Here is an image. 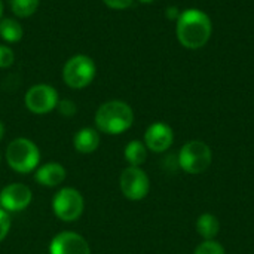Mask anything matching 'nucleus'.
Listing matches in <instances>:
<instances>
[{"instance_id": "f257e3e1", "label": "nucleus", "mask_w": 254, "mask_h": 254, "mask_svg": "<svg viewBox=\"0 0 254 254\" xmlns=\"http://www.w3.org/2000/svg\"><path fill=\"white\" fill-rule=\"evenodd\" d=\"M211 19L199 9H186L177 19V39L188 49L202 48L211 37Z\"/></svg>"}, {"instance_id": "f03ea898", "label": "nucleus", "mask_w": 254, "mask_h": 254, "mask_svg": "<svg viewBox=\"0 0 254 254\" xmlns=\"http://www.w3.org/2000/svg\"><path fill=\"white\" fill-rule=\"evenodd\" d=\"M134 122L132 109L121 100L103 103L95 113V127L106 134H122L131 128Z\"/></svg>"}, {"instance_id": "7ed1b4c3", "label": "nucleus", "mask_w": 254, "mask_h": 254, "mask_svg": "<svg viewBox=\"0 0 254 254\" xmlns=\"http://www.w3.org/2000/svg\"><path fill=\"white\" fill-rule=\"evenodd\" d=\"M6 161L13 171L28 174L39 165L40 152L31 140L19 137L9 143L6 149Z\"/></svg>"}, {"instance_id": "20e7f679", "label": "nucleus", "mask_w": 254, "mask_h": 254, "mask_svg": "<svg viewBox=\"0 0 254 254\" xmlns=\"http://www.w3.org/2000/svg\"><path fill=\"white\" fill-rule=\"evenodd\" d=\"M97 74V65L88 55L77 54L67 60L63 68V79L67 86L73 89H82L91 85Z\"/></svg>"}, {"instance_id": "39448f33", "label": "nucleus", "mask_w": 254, "mask_h": 254, "mask_svg": "<svg viewBox=\"0 0 254 254\" xmlns=\"http://www.w3.org/2000/svg\"><path fill=\"white\" fill-rule=\"evenodd\" d=\"M213 153L208 144L204 141H189L186 143L179 153V164L183 171L189 174H202L211 165Z\"/></svg>"}, {"instance_id": "423d86ee", "label": "nucleus", "mask_w": 254, "mask_h": 254, "mask_svg": "<svg viewBox=\"0 0 254 254\" xmlns=\"http://www.w3.org/2000/svg\"><path fill=\"white\" fill-rule=\"evenodd\" d=\"M52 208L55 216L63 222H74L82 216L85 201L79 190L73 188H63L55 193Z\"/></svg>"}, {"instance_id": "0eeeda50", "label": "nucleus", "mask_w": 254, "mask_h": 254, "mask_svg": "<svg viewBox=\"0 0 254 254\" xmlns=\"http://www.w3.org/2000/svg\"><path fill=\"white\" fill-rule=\"evenodd\" d=\"M25 106L34 115H45L57 109L58 92L54 86L46 83H39L31 86L25 94Z\"/></svg>"}, {"instance_id": "6e6552de", "label": "nucleus", "mask_w": 254, "mask_h": 254, "mask_svg": "<svg viewBox=\"0 0 254 254\" xmlns=\"http://www.w3.org/2000/svg\"><path fill=\"white\" fill-rule=\"evenodd\" d=\"M121 190L125 198L131 201H140L147 196L150 189V182L147 174L140 167H128L121 174Z\"/></svg>"}, {"instance_id": "1a4fd4ad", "label": "nucleus", "mask_w": 254, "mask_h": 254, "mask_svg": "<svg viewBox=\"0 0 254 254\" xmlns=\"http://www.w3.org/2000/svg\"><path fill=\"white\" fill-rule=\"evenodd\" d=\"M31 198L33 195L28 186L22 183H12L3 188V190L0 192V205L6 211L16 213L25 210L30 205Z\"/></svg>"}, {"instance_id": "9d476101", "label": "nucleus", "mask_w": 254, "mask_h": 254, "mask_svg": "<svg viewBox=\"0 0 254 254\" xmlns=\"http://www.w3.org/2000/svg\"><path fill=\"white\" fill-rule=\"evenodd\" d=\"M51 254H91L86 240L76 232H61L54 237L51 246Z\"/></svg>"}, {"instance_id": "9b49d317", "label": "nucleus", "mask_w": 254, "mask_h": 254, "mask_svg": "<svg viewBox=\"0 0 254 254\" xmlns=\"http://www.w3.org/2000/svg\"><path fill=\"white\" fill-rule=\"evenodd\" d=\"M174 141V132L170 125L164 122L152 124L144 134V144L155 153H162L171 147Z\"/></svg>"}, {"instance_id": "f8f14e48", "label": "nucleus", "mask_w": 254, "mask_h": 254, "mask_svg": "<svg viewBox=\"0 0 254 254\" xmlns=\"http://www.w3.org/2000/svg\"><path fill=\"white\" fill-rule=\"evenodd\" d=\"M36 182L46 188H55L61 185L65 179V168L57 162H49L40 167L34 176Z\"/></svg>"}, {"instance_id": "ddd939ff", "label": "nucleus", "mask_w": 254, "mask_h": 254, "mask_svg": "<svg viewBox=\"0 0 254 254\" xmlns=\"http://www.w3.org/2000/svg\"><path fill=\"white\" fill-rule=\"evenodd\" d=\"M73 144L79 153H92L100 146V135L94 128H82L74 134Z\"/></svg>"}, {"instance_id": "4468645a", "label": "nucleus", "mask_w": 254, "mask_h": 254, "mask_svg": "<svg viewBox=\"0 0 254 254\" xmlns=\"http://www.w3.org/2000/svg\"><path fill=\"white\" fill-rule=\"evenodd\" d=\"M196 231L205 241L214 240L219 235L220 222L214 214L205 213V214L199 216V219L196 220Z\"/></svg>"}, {"instance_id": "2eb2a0df", "label": "nucleus", "mask_w": 254, "mask_h": 254, "mask_svg": "<svg viewBox=\"0 0 254 254\" xmlns=\"http://www.w3.org/2000/svg\"><path fill=\"white\" fill-rule=\"evenodd\" d=\"M24 30L16 19L3 18L0 19V37L7 43H16L22 39Z\"/></svg>"}, {"instance_id": "dca6fc26", "label": "nucleus", "mask_w": 254, "mask_h": 254, "mask_svg": "<svg viewBox=\"0 0 254 254\" xmlns=\"http://www.w3.org/2000/svg\"><path fill=\"white\" fill-rule=\"evenodd\" d=\"M147 158V147L138 140H132L125 147V159L131 167H140L146 162Z\"/></svg>"}, {"instance_id": "f3484780", "label": "nucleus", "mask_w": 254, "mask_h": 254, "mask_svg": "<svg viewBox=\"0 0 254 254\" xmlns=\"http://www.w3.org/2000/svg\"><path fill=\"white\" fill-rule=\"evenodd\" d=\"M10 7L16 16L28 18L37 10L39 0H10Z\"/></svg>"}, {"instance_id": "a211bd4d", "label": "nucleus", "mask_w": 254, "mask_h": 254, "mask_svg": "<svg viewBox=\"0 0 254 254\" xmlns=\"http://www.w3.org/2000/svg\"><path fill=\"white\" fill-rule=\"evenodd\" d=\"M193 254H225V249L214 240L201 243Z\"/></svg>"}, {"instance_id": "6ab92c4d", "label": "nucleus", "mask_w": 254, "mask_h": 254, "mask_svg": "<svg viewBox=\"0 0 254 254\" xmlns=\"http://www.w3.org/2000/svg\"><path fill=\"white\" fill-rule=\"evenodd\" d=\"M13 61H15L13 51L6 45H0V68L10 67L13 64Z\"/></svg>"}, {"instance_id": "aec40b11", "label": "nucleus", "mask_w": 254, "mask_h": 254, "mask_svg": "<svg viewBox=\"0 0 254 254\" xmlns=\"http://www.w3.org/2000/svg\"><path fill=\"white\" fill-rule=\"evenodd\" d=\"M57 109L58 112L65 116V118H70V116H74L76 115V104L71 101V100H60L58 104H57Z\"/></svg>"}, {"instance_id": "412c9836", "label": "nucleus", "mask_w": 254, "mask_h": 254, "mask_svg": "<svg viewBox=\"0 0 254 254\" xmlns=\"http://www.w3.org/2000/svg\"><path fill=\"white\" fill-rule=\"evenodd\" d=\"M9 229H10V217L6 210L0 208V243L6 238Z\"/></svg>"}, {"instance_id": "4be33fe9", "label": "nucleus", "mask_w": 254, "mask_h": 254, "mask_svg": "<svg viewBox=\"0 0 254 254\" xmlns=\"http://www.w3.org/2000/svg\"><path fill=\"white\" fill-rule=\"evenodd\" d=\"M134 0H103V3L106 6H109L110 9H116V10H122L127 9L132 4Z\"/></svg>"}, {"instance_id": "5701e85b", "label": "nucleus", "mask_w": 254, "mask_h": 254, "mask_svg": "<svg viewBox=\"0 0 254 254\" xmlns=\"http://www.w3.org/2000/svg\"><path fill=\"white\" fill-rule=\"evenodd\" d=\"M180 13H182V12H179V9H177L176 6H170V7H167V10H165V16H167L168 19H179Z\"/></svg>"}, {"instance_id": "b1692460", "label": "nucleus", "mask_w": 254, "mask_h": 254, "mask_svg": "<svg viewBox=\"0 0 254 254\" xmlns=\"http://www.w3.org/2000/svg\"><path fill=\"white\" fill-rule=\"evenodd\" d=\"M3 135H4V127H3V124L0 122V141L3 140Z\"/></svg>"}, {"instance_id": "393cba45", "label": "nucleus", "mask_w": 254, "mask_h": 254, "mask_svg": "<svg viewBox=\"0 0 254 254\" xmlns=\"http://www.w3.org/2000/svg\"><path fill=\"white\" fill-rule=\"evenodd\" d=\"M1 15H3V1L0 0V19H1Z\"/></svg>"}, {"instance_id": "a878e982", "label": "nucleus", "mask_w": 254, "mask_h": 254, "mask_svg": "<svg viewBox=\"0 0 254 254\" xmlns=\"http://www.w3.org/2000/svg\"><path fill=\"white\" fill-rule=\"evenodd\" d=\"M141 3H152V1H155V0H140Z\"/></svg>"}]
</instances>
